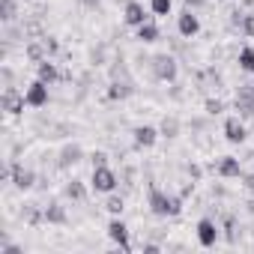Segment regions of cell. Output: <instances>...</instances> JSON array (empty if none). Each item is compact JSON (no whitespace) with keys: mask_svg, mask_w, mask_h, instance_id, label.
<instances>
[{"mask_svg":"<svg viewBox=\"0 0 254 254\" xmlns=\"http://www.w3.org/2000/svg\"><path fill=\"white\" fill-rule=\"evenodd\" d=\"M105 209H108L111 215H120V212L126 209V206H123V197H117V194L111 191V197H108V203H105Z\"/></svg>","mask_w":254,"mask_h":254,"instance_id":"4316f807","label":"cell"},{"mask_svg":"<svg viewBox=\"0 0 254 254\" xmlns=\"http://www.w3.org/2000/svg\"><path fill=\"white\" fill-rule=\"evenodd\" d=\"M224 138H227V144H242L248 138V129H245V123L239 117H227L224 120Z\"/></svg>","mask_w":254,"mask_h":254,"instance_id":"52a82bcc","label":"cell"},{"mask_svg":"<svg viewBox=\"0 0 254 254\" xmlns=\"http://www.w3.org/2000/svg\"><path fill=\"white\" fill-rule=\"evenodd\" d=\"M203 3H206V0H186L189 9H197V6H203Z\"/></svg>","mask_w":254,"mask_h":254,"instance_id":"836d02e7","label":"cell"},{"mask_svg":"<svg viewBox=\"0 0 254 254\" xmlns=\"http://www.w3.org/2000/svg\"><path fill=\"white\" fill-rule=\"evenodd\" d=\"M123 21L129 24V27H141L144 21H150V15H147V9L138 3V0H129L126 9H123Z\"/></svg>","mask_w":254,"mask_h":254,"instance_id":"30bf717a","label":"cell"},{"mask_svg":"<svg viewBox=\"0 0 254 254\" xmlns=\"http://www.w3.org/2000/svg\"><path fill=\"white\" fill-rule=\"evenodd\" d=\"M0 102H3V111L12 114V117H18V114L24 111V105H27L24 93H18L15 87H6V90H3V99H0Z\"/></svg>","mask_w":254,"mask_h":254,"instance_id":"ba28073f","label":"cell"},{"mask_svg":"<svg viewBox=\"0 0 254 254\" xmlns=\"http://www.w3.org/2000/svg\"><path fill=\"white\" fill-rule=\"evenodd\" d=\"M159 36H162V33H159V24H153V21H144V24L138 27V39L147 42V45H150V42H159Z\"/></svg>","mask_w":254,"mask_h":254,"instance_id":"44dd1931","label":"cell"},{"mask_svg":"<svg viewBox=\"0 0 254 254\" xmlns=\"http://www.w3.org/2000/svg\"><path fill=\"white\" fill-rule=\"evenodd\" d=\"M144 254H159V245H156V242H147V245H144Z\"/></svg>","mask_w":254,"mask_h":254,"instance_id":"d6a6232c","label":"cell"},{"mask_svg":"<svg viewBox=\"0 0 254 254\" xmlns=\"http://www.w3.org/2000/svg\"><path fill=\"white\" fill-rule=\"evenodd\" d=\"M36 78L45 81V84H54L60 78V72H57V66L51 60H42V63H36Z\"/></svg>","mask_w":254,"mask_h":254,"instance_id":"ac0fdd59","label":"cell"},{"mask_svg":"<svg viewBox=\"0 0 254 254\" xmlns=\"http://www.w3.org/2000/svg\"><path fill=\"white\" fill-rule=\"evenodd\" d=\"M239 69H242V72H248V75H254V48H248V45H245V48L239 51Z\"/></svg>","mask_w":254,"mask_h":254,"instance_id":"d4e9b609","label":"cell"},{"mask_svg":"<svg viewBox=\"0 0 254 254\" xmlns=\"http://www.w3.org/2000/svg\"><path fill=\"white\" fill-rule=\"evenodd\" d=\"M236 111H239L242 120L254 117V81L239 84V90H236Z\"/></svg>","mask_w":254,"mask_h":254,"instance_id":"5b68a950","label":"cell"},{"mask_svg":"<svg viewBox=\"0 0 254 254\" xmlns=\"http://www.w3.org/2000/svg\"><path fill=\"white\" fill-rule=\"evenodd\" d=\"M27 60H33V63H42V60H48L45 39H42V42H30V45H27Z\"/></svg>","mask_w":254,"mask_h":254,"instance_id":"7402d4cb","label":"cell"},{"mask_svg":"<svg viewBox=\"0 0 254 254\" xmlns=\"http://www.w3.org/2000/svg\"><path fill=\"white\" fill-rule=\"evenodd\" d=\"M150 63H153V75H156V81H177L180 66H177V60H174L171 54H156Z\"/></svg>","mask_w":254,"mask_h":254,"instance_id":"7a4b0ae2","label":"cell"},{"mask_svg":"<svg viewBox=\"0 0 254 254\" xmlns=\"http://www.w3.org/2000/svg\"><path fill=\"white\" fill-rule=\"evenodd\" d=\"M189 174H191V180H200V168L197 165H189Z\"/></svg>","mask_w":254,"mask_h":254,"instance_id":"e575fe53","label":"cell"},{"mask_svg":"<svg viewBox=\"0 0 254 254\" xmlns=\"http://www.w3.org/2000/svg\"><path fill=\"white\" fill-rule=\"evenodd\" d=\"M21 218L27 221V224H42L45 221V209H39V203H24V209H21Z\"/></svg>","mask_w":254,"mask_h":254,"instance_id":"d6986e66","label":"cell"},{"mask_svg":"<svg viewBox=\"0 0 254 254\" xmlns=\"http://www.w3.org/2000/svg\"><path fill=\"white\" fill-rule=\"evenodd\" d=\"M48 87H51V84H45V81L36 78V81L24 90L27 105H30V108H45V105H48Z\"/></svg>","mask_w":254,"mask_h":254,"instance_id":"8992f818","label":"cell"},{"mask_svg":"<svg viewBox=\"0 0 254 254\" xmlns=\"http://www.w3.org/2000/svg\"><path fill=\"white\" fill-rule=\"evenodd\" d=\"M12 186L18 189V191H27V189H33L36 186V174L30 171V168H24V165H12Z\"/></svg>","mask_w":254,"mask_h":254,"instance_id":"8fae6325","label":"cell"},{"mask_svg":"<svg viewBox=\"0 0 254 254\" xmlns=\"http://www.w3.org/2000/svg\"><path fill=\"white\" fill-rule=\"evenodd\" d=\"M66 197H69V200H84V197H87V189H84V183H81V180H72V183H66Z\"/></svg>","mask_w":254,"mask_h":254,"instance_id":"cb8c5ba5","label":"cell"},{"mask_svg":"<svg viewBox=\"0 0 254 254\" xmlns=\"http://www.w3.org/2000/svg\"><path fill=\"white\" fill-rule=\"evenodd\" d=\"M3 84L12 87V69H9V66H3Z\"/></svg>","mask_w":254,"mask_h":254,"instance_id":"1f68e13d","label":"cell"},{"mask_svg":"<svg viewBox=\"0 0 254 254\" xmlns=\"http://www.w3.org/2000/svg\"><path fill=\"white\" fill-rule=\"evenodd\" d=\"M177 30H180V36H186V39L197 36V30H200V21H197V15H194L191 9H186V12L177 18Z\"/></svg>","mask_w":254,"mask_h":254,"instance_id":"7c38bea8","label":"cell"},{"mask_svg":"<svg viewBox=\"0 0 254 254\" xmlns=\"http://www.w3.org/2000/svg\"><path fill=\"white\" fill-rule=\"evenodd\" d=\"M153 15H171V0H150Z\"/></svg>","mask_w":254,"mask_h":254,"instance_id":"484cf974","label":"cell"},{"mask_svg":"<svg viewBox=\"0 0 254 254\" xmlns=\"http://www.w3.org/2000/svg\"><path fill=\"white\" fill-rule=\"evenodd\" d=\"M45 48H48V57H51V54H57V48H60V45H57V39H54V36H48V39H45Z\"/></svg>","mask_w":254,"mask_h":254,"instance_id":"4dcf8cb0","label":"cell"},{"mask_svg":"<svg viewBox=\"0 0 254 254\" xmlns=\"http://www.w3.org/2000/svg\"><path fill=\"white\" fill-rule=\"evenodd\" d=\"M132 93H135L132 81H114V84L108 87V99H114V102H123V99H129Z\"/></svg>","mask_w":254,"mask_h":254,"instance_id":"e0dca14e","label":"cell"},{"mask_svg":"<svg viewBox=\"0 0 254 254\" xmlns=\"http://www.w3.org/2000/svg\"><path fill=\"white\" fill-rule=\"evenodd\" d=\"M93 191H102V194H111L114 189H117V174L108 168V165H99V168H93Z\"/></svg>","mask_w":254,"mask_h":254,"instance_id":"3957f363","label":"cell"},{"mask_svg":"<svg viewBox=\"0 0 254 254\" xmlns=\"http://www.w3.org/2000/svg\"><path fill=\"white\" fill-rule=\"evenodd\" d=\"M108 239H111V242H117V245H120V251H126V254L132 251V242H129V227H126V221H123L120 215H114V218L108 221Z\"/></svg>","mask_w":254,"mask_h":254,"instance_id":"277c9868","label":"cell"},{"mask_svg":"<svg viewBox=\"0 0 254 254\" xmlns=\"http://www.w3.org/2000/svg\"><path fill=\"white\" fill-rule=\"evenodd\" d=\"M66 221H69L66 206H63L60 200H51V203L45 206V224H66Z\"/></svg>","mask_w":254,"mask_h":254,"instance_id":"2e32d148","label":"cell"},{"mask_svg":"<svg viewBox=\"0 0 254 254\" xmlns=\"http://www.w3.org/2000/svg\"><path fill=\"white\" fill-rule=\"evenodd\" d=\"M245 186H248V191H254V177H245Z\"/></svg>","mask_w":254,"mask_h":254,"instance_id":"d590c367","label":"cell"},{"mask_svg":"<svg viewBox=\"0 0 254 254\" xmlns=\"http://www.w3.org/2000/svg\"><path fill=\"white\" fill-rule=\"evenodd\" d=\"M159 132H162L165 138H177V135H180V120H177V117H165L162 126H159Z\"/></svg>","mask_w":254,"mask_h":254,"instance_id":"603a6c76","label":"cell"},{"mask_svg":"<svg viewBox=\"0 0 254 254\" xmlns=\"http://www.w3.org/2000/svg\"><path fill=\"white\" fill-rule=\"evenodd\" d=\"M224 111V102L221 99H206V114L209 117H215V114H221Z\"/></svg>","mask_w":254,"mask_h":254,"instance_id":"f1b7e54d","label":"cell"},{"mask_svg":"<svg viewBox=\"0 0 254 254\" xmlns=\"http://www.w3.org/2000/svg\"><path fill=\"white\" fill-rule=\"evenodd\" d=\"M239 30H242V36H254V15H242V24H239Z\"/></svg>","mask_w":254,"mask_h":254,"instance_id":"83f0119b","label":"cell"},{"mask_svg":"<svg viewBox=\"0 0 254 254\" xmlns=\"http://www.w3.org/2000/svg\"><path fill=\"white\" fill-rule=\"evenodd\" d=\"M15 15H18V0H0V21L12 24Z\"/></svg>","mask_w":254,"mask_h":254,"instance_id":"ffe728a7","label":"cell"},{"mask_svg":"<svg viewBox=\"0 0 254 254\" xmlns=\"http://www.w3.org/2000/svg\"><path fill=\"white\" fill-rule=\"evenodd\" d=\"M248 212H254V197H251V200H248Z\"/></svg>","mask_w":254,"mask_h":254,"instance_id":"8d00e7d4","label":"cell"},{"mask_svg":"<svg viewBox=\"0 0 254 254\" xmlns=\"http://www.w3.org/2000/svg\"><path fill=\"white\" fill-rule=\"evenodd\" d=\"M215 171H218V177H224V180L242 177V165H239V159H233V156H221L218 165H215Z\"/></svg>","mask_w":254,"mask_h":254,"instance_id":"9a60e30c","label":"cell"},{"mask_svg":"<svg viewBox=\"0 0 254 254\" xmlns=\"http://www.w3.org/2000/svg\"><path fill=\"white\" fill-rule=\"evenodd\" d=\"M147 203H150V209H153L156 215H162V218H177V215L183 212V194H180V197H171V194H165L159 186H150Z\"/></svg>","mask_w":254,"mask_h":254,"instance_id":"6da1fadb","label":"cell"},{"mask_svg":"<svg viewBox=\"0 0 254 254\" xmlns=\"http://www.w3.org/2000/svg\"><path fill=\"white\" fill-rule=\"evenodd\" d=\"M197 242H200L203 248H212V245L218 242V224H215L212 218H200V221H197Z\"/></svg>","mask_w":254,"mask_h":254,"instance_id":"9c48e42d","label":"cell"},{"mask_svg":"<svg viewBox=\"0 0 254 254\" xmlns=\"http://www.w3.org/2000/svg\"><path fill=\"white\" fill-rule=\"evenodd\" d=\"M84 159V150H81V144H66L63 150H60V159H57V165L66 171V168H72V165H78Z\"/></svg>","mask_w":254,"mask_h":254,"instance_id":"5bb4252c","label":"cell"},{"mask_svg":"<svg viewBox=\"0 0 254 254\" xmlns=\"http://www.w3.org/2000/svg\"><path fill=\"white\" fill-rule=\"evenodd\" d=\"M90 159H93V168H99V165H108V156H105L102 150H99V153H93Z\"/></svg>","mask_w":254,"mask_h":254,"instance_id":"f546056e","label":"cell"},{"mask_svg":"<svg viewBox=\"0 0 254 254\" xmlns=\"http://www.w3.org/2000/svg\"><path fill=\"white\" fill-rule=\"evenodd\" d=\"M132 135H135V147H144V150H147V147H153V144L159 141L162 132L156 129V126H138Z\"/></svg>","mask_w":254,"mask_h":254,"instance_id":"4fadbf2b","label":"cell"}]
</instances>
